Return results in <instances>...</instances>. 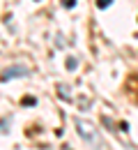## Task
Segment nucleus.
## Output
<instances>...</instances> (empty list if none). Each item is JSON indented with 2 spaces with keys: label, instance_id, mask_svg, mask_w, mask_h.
<instances>
[{
  "label": "nucleus",
  "instance_id": "obj_1",
  "mask_svg": "<svg viewBox=\"0 0 138 150\" xmlns=\"http://www.w3.org/2000/svg\"><path fill=\"white\" fill-rule=\"evenodd\" d=\"M74 127H76V132H78V136L88 143V146H95V148H99L101 146V139H99V132L95 129V125L92 122H88V120H81V118H76L74 120Z\"/></svg>",
  "mask_w": 138,
  "mask_h": 150
},
{
  "label": "nucleus",
  "instance_id": "obj_2",
  "mask_svg": "<svg viewBox=\"0 0 138 150\" xmlns=\"http://www.w3.org/2000/svg\"><path fill=\"white\" fill-rule=\"evenodd\" d=\"M19 76H28V67H23V65H12V67H7V69L0 74V81L5 83V81H12V79H19Z\"/></svg>",
  "mask_w": 138,
  "mask_h": 150
},
{
  "label": "nucleus",
  "instance_id": "obj_3",
  "mask_svg": "<svg viewBox=\"0 0 138 150\" xmlns=\"http://www.w3.org/2000/svg\"><path fill=\"white\" fill-rule=\"evenodd\" d=\"M58 93H60V97H62L64 102H71V95H69V86H64V83H58Z\"/></svg>",
  "mask_w": 138,
  "mask_h": 150
},
{
  "label": "nucleus",
  "instance_id": "obj_4",
  "mask_svg": "<svg viewBox=\"0 0 138 150\" xmlns=\"http://www.w3.org/2000/svg\"><path fill=\"white\" fill-rule=\"evenodd\" d=\"M76 67H78V60H76V58H67V69H69V72H71V69H76Z\"/></svg>",
  "mask_w": 138,
  "mask_h": 150
},
{
  "label": "nucleus",
  "instance_id": "obj_5",
  "mask_svg": "<svg viewBox=\"0 0 138 150\" xmlns=\"http://www.w3.org/2000/svg\"><path fill=\"white\" fill-rule=\"evenodd\" d=\"M9 122H12V118H9V115L0 122V132H2V134H7V132H9V129H7V127H9Z\"/></svg>",
  "mask_w": 138,
  "mask_h": 150
},
{
  "label": "nucleus",
  "instance_id": "obj_6",
  "mask_svg": "<svg viewBox=\"0 0 138 150\" xmlns=\"http://www.w3.org/2000/svg\"><path fill=\"white\" fill-rule=\"evenodd\" d=\"M111 5H113V0H97L99 9H106V7H111Z\"/></svg>",
  "mask_w": 138,
  "mask_h": 150
},
{
  "label": "nucleus",
  "instance_id": "obj_7",
  "mask_svg": "<svg viewBox=\"0 0 138 150\" xmlns=\"http://www.w3.org/2000/svg\"><path fill=\"white\" fill-rule=\"evenodd\" d=\"M62 5H64L67 9H71V7H76V0H62Z\"/></svg>",
  "mask_w": 138,
  "mask_h": 150
}]
</instances>
